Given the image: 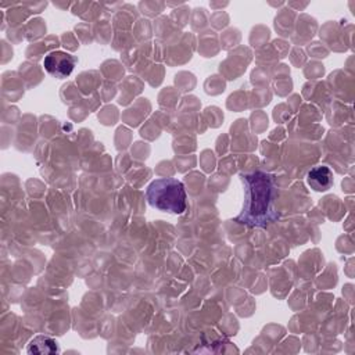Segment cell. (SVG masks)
Segmentation results:
<instances>
[{"mask_svg":"<svg viewBox=\"0 0 355 355\" xmlns=\"http://www.w3.org/2000/svg\"><path fill=\"white\" fill-rule=\"evenodd\" d=\"M244 190V201L236 222L248 227H268L279 219L275 202L277 186L275 176L263 171L240 173Z\"/></svg>","mask_w":355,"mask_h":355,"instance_id":"6da1fadb","label":"cell"},{"mask_svg":"<svg viewBox=\"0 0 355 355\" xmlns=\"http://www.w3.org/2000/svg\"><path fill=\"white\" fill-rule=\"evenodd\" d=\"M147 202L162 212L180 215L187 207L184 184L175 178H159L153 180L146 190Z\"/></svg>","mask_w":355,"mask_h":355,"instance_id":"7a4b0ae2","label":"cell"},{"mask_svg":"<svg viewBox=\"0 0 355 355\" xmlns=\"http://www.w3.org/2000/svg\"><path fill=\"white\" fill-rule=\"evenodd\" d=\"M78 62V58L69 53L65 51H51L49 53L43 60V67L49 75L57 79H64L71 75L75 65Z\"/></svg>","mask_w":355,"mask_h":355,"instance_id":"3957f363","label":"cell"},{"mask_svg":"<svg viewBox=\"0 0 355 355\" xmlns=\"http://www.w3.org/2000/svg\"><path fill=\"white\" fill-rule=\"evenodd\" d=\"M306 180H308V184L311 186V189L322 193V191H327L333 186L334 175L329 166L318 165V166H313L308 172Z\"/></svg>","mask_w":355,"mask_h":355,"instance_id":"277c9868","label":"cell"},{"mask_svg":"<svg viewBox=\"0 0 355 355\" xmlns=\"http://www.w3.org/2000/svg\"><path fill=\"white\" fill-rule=\"evenodd\" d=\"M26 352L35 354V355H53L60 352V347L54 338L39 334L29 341L26 347Z\"/></svg>","mask_w":355,"mask_h":355,"instance_id":"5b68a950","label":"cell"}]
</instances>
